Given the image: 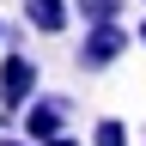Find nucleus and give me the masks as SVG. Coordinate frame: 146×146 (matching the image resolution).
I'll return each instance as SVG.
<instances>
[{
    "label": "nucleus",
    "instance_id": "1",
    "mask_svg": "<svg viewBox=\"0 0 146 146\" xmlns=\"http://www.w3.org/2000/svg\"><path fill=\"white\" fill-rule=\"evenodd\" d=\"M128 43H134V31L128 25H85L79 31V55H73V67L79 73H104V67H116Z\"/></svg>",
    "mask_w": 146,
    "mask_h": 146
},
{
    "label": "nucleus",
    "instance_id": "2",
    "mask_svg": "<svg viewBox=\"0 0 146 146\" xmlns=\"http://www.w3.org/2000/svg\"><path fill=\"white\" fill-rule=\"evenodd\" d=\"M36 91H43V67H36L25 49H0V110L18 116Z\"/></svg>",
    "mask_w": 146,
    "mask_h": 146
},
{
    "label": "nucleus",
    "instance_id": "3",
    "mask_svg": "<svg viewBox=\"0 0 146 146\" xmlns=\"http://www.w3.org/2000/svg\"><path fill=\"white\" fill-rule=\"evenodd\" d=\"M67 116H73V98H61V91H36V98L18 110V134L25 140H55V134H67Z\"/></svg>",
    "mask_w": 146,
    "mask_h": 146
},
{
    "label": "nucleus",
    "instance_id": "4",
    "mask_svg": "<svg viewBox=\"0 0 146 146\" xmlns=\"http://www.w3.org/2000/svg\"><path fill=\"white\" fill-rule=\"evenodd\" d=\"M25 25L36 36H61L73 25V0H25Z\"/></svg>",
    "mask_w": 146,
    "mask_h": 146
},
{
    "label": "nucleus",
    "instance_id": "5",
    "mask_svg": "<svg viewBox=\"0 0 146 146\" xmlns=\"http://www.w3.org/2000/svg\"><path fill=\"white\" fill-rule=\"evenodd\" d=\"M73 12H79V25H122L128 0H73Z\"/></svg>",
    "mask_w": 146,
    "mask_h": 146
},
{
    "label": "nucleus",
    "instance_id": "6",
    "mask_svg": "<svg viewBox=\"0 0 146 146\" xmlns=\"http://www.w3.org/2000/svg\"><path fill=\"white\" fill-rule=\"evenodd\" d=\"M85 146H128V122H122V116H98Z\"/></svg>",
    "mask_w": 146,
    "mask_h": 146
},
{
    "label": "nucleus",
    "instance_id": "7",
    "mask_svg": "<svg viewBox=\"0 0 146 146\" xmlns=\"http://www.w3.org/2000/svg\"><path fill=\"white\" fill-rule=\"evenodd\" d=\"M0 146H36V140H25V134H0Z\"/></svg>",
    "mask_w": 146,
    "mask_h": 146
},
{
    "label": "nucleus",
    "instance_id": "8",
    "mask_svg": "<svg viewBox=\"0 0 146 146\" xmlns=\"http://www.w3.org/2000/svg\"><path fill=\"white\" fill-rule=\"evenodd\" d=\"M43 146H79V140H73V134H55V140H43Z\"/></svg>",
    "mask_w": 146,
    "mask_h": 146
},
{
    "label": "nucleus",
    "instance_id": "9",
    "mask_svg": "<svg viewBox=\"0 0 146 146\" xmlns=\"http://www.w3.org/2000/svg\"><path fill=\"white\" fill-rule=\"evenodd\" d=\"M134 49H146V18H140V25H134Z\"/></svg>",
    "mask_w": 146,
    "mask_h": 146
},
{
    "label": "nucleus",
    "instance_id": "10",
    "mask_svg": "<svg viewBox=\"0 0 146 146\" xmlns=\"http://www.w3.org/2000/svg\"><path fill=\"white\" fill-rule=\"evenodd\" d=\"M0 49H6V18H0Z\"/></svg>",
    "mask_w": 146,
    "mask_h": 146
},
{
    "label": "nucleus",
    "instance_id": "11",
    "mask_svg": "<svg viewBox=\"0 0 146 146\" xmlns=\"http://www.w3.org/2000/svg\"><path fill=\"white\" fill-rule=\"evenodd\" d=\"M140 6H146V0H140Z\"/></svg>",
    "mask_w": 146,
    "mask_h": 146
}]
</instances>
